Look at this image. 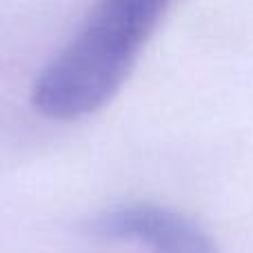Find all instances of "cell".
<instances>
[{
  "mask_svg": "<svg viewBox=\"0 0 253 253\" xmlns=\"http://www.w3.org/2000/svg\"><path fill=\"white\" fill-rule=\"evenodd\" d=\"M91 229L100 238L138 242L151 253H220L200 224L160 205L118 207L98 215Z\"/></svg>",
  "mask_w": 253,
  "mask_h": 253,
  "instance_id": "obj_2",
  "label": "cell"
},
{
  "mask_svg": "<svg viewBox=\"0 0 253 253\" xmlns=\"http://www.w3.org/2000/svg\"><path fill=\"white\" fill-rule=\"evenodd\" d=\"M169 0H98L89 20L51 58L31 87V107L74 123L107 105L125 80Z\"/></svg>",
  "mask_w": 253,
  "mask_h": 253,
  "instance_id": "obj_1",
  "label": "cell"
}]
</instances>
